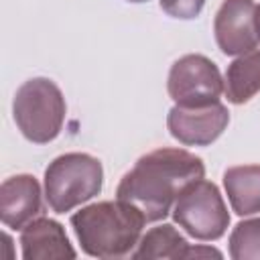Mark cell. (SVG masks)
Segmentation results:
<instances>
[{
	"mask_svg": "<svg viewBox=\"0 0 260 260\" xmlns=\"http://www.w3.org/2000/svg\"><path fill=\"white\" fill-rule=\"evenodd\" d=\"M205 165L183 148H156L136 160L120 179L116 199L132 205L146 223L169 215L181 191L203 179Z\"/></svg>",
	"mask_w": 260,
	"mask_h": 260,
	"instance_id": "6da1fadb",
	"label": "cell"
},
{
	"mask_svg": "<svg viewBox=\"0 0 260 260\" xmlns=\"http://www.w3.org/2000/svg\"><path fill=\"white\" fill-rule=\"evenodd\" d=\"M146 219L128 203L100 201L71 215V228L87 256L114 260L132 256Z\"/></svg>",
	"mask_w": 260,
	"mask_h": 260,
	"instance_id": "7a4b0ae2",
	"label": "cell"
},
{
	"mask_svg": "<svg viewBox=\"0 0 260 260\" xmlns=\"http://www.w3.org/2000/svg\"><path fill=\"white\" fill-rule=\"evenodd\" d=\"M65 112L67 106L59 85L47 77L24 81L12 100L14 122L20 134L35 144H47L59 136Z\"/></svg>",
	"mask_w": 260,
	"mask_h": 260,
	"instance_id": "3957f363",
	"label": "cell"
},
{
	"mask_svg": "<svg viewBox=\"0 0 260 260\" xmlns=\"http://www.w3.org/2000/svg\"><path fill=\"white\" fill-rule=\"evenodd\" d=\"M102 162L87 152H65L45 171V199L55 213H67L102 191Z\"/></svg>",
	"mask_w": 260,
	"mask_h": 260,
	"instance_id": "277c9868",
	"label": "cell"
},
{
	"mask_svg": "<svg viewBox=\"0 0 260 260\" xmlns=\"http://www.w3.org/2000/svg\"><path fill=\"white\" fill-rule=\"evenodd\" d=\"M173 219L191 238L201 242L219 240L230 225V213L219 189L205 179H199L181 191L173 205Z\"/></svg>",
	"mask_w": 260,
	"mask_h": 260,
	"instance_id": "5b68a950",
	"label": "cell"
},
{
	"mask_svg": "<svg viewBox=\"0 0 260 260\" xmlns=\"http://www.w3.org/2000/svg\"><path fill=\"white\" fill-rule=\"evenodd\" d=\"M167 89L175 106H209L219 102V95L223 93V77L209 57L189 53L171 65Z\"/></svg>",
	"mask_w": 260,
	"mask_h": 260,
	"instance_id": "8992f818",
	"label": "cell"
},
{
	"mask_svg": "<svg viewBox=\"0 0 260 260\" xmlns=\"http://www.w3.org/2000/svg\"><path fill=\"white\" fill-rule=\"evenodd\" d=\"M258 4L254 0H223L213 18V35L223 55H244L256 49Z\"/></svg>",
	"mask_w": 260,
	"mask_h": 260,
	"instance_id": "52a82bcc",
	"label": "cell"
},
{
	"mask_svg": "<svg viewBox=\"0 0 260 260\" xmlns=\"http://www.w3.org/2000/svg\"><path fill=\"white\" fill-rule=\"evenodd\" d=\"M230 124V112L215 102L199 108L173 106L167 116L169 132L185 146H207L215 142Z\"/></svg>",
	"mask_w": 260,
	"mask_h": 260,
	"instance_id": "ba28073f",
	"label": "cell"
},
{
	"mask_svg": "<svg viewBox=\"0 0 260 260\" xmlns=\"http://www.w3.org/2000/svg\"><path fill=\"white\" fill-rule=\"evenodd\" d=\"M43 213L41 185L32 175L8 177L0 187V219L6 228L22 230Z\"/></svg>",
	"mask_w": 260,
	"mask_h": 260,
	"instance_id": "9c48e42d",
	"label": "cell"
},
{
	"mask_svg": "<svg viewBox=\"0 0 260 260\" xmlns=\"http://www.w3.org/2000/svg\"><path fill=\"white\" fill-rule=\"evenodd\" d=\"M20 248L24 260L75 258V250L63 225L49 217H37L20 230Z\"/></svg>",
	"mask_w": 260,
	"mask_h": 260,
	"instance_id": "30bf717a",
	"label": "cell"
},
{
	"mask_svg": "<svg viewBox=\"0 0 260 260\" xmlns=\"http://www.w3.org/2000/svg\"><path fill=\"white\" fill-rule=\"evenodd\" d=\"M223 189L232 209L246 217L260 211V165L230 167L223 173Z\"/></svg>",
	"mask_w": 260,
	"mask_h": 260,
	"instance_id": "8fae6325",
	"label": "cell"
},
{
	"mask_svg": "<svg viewBox=\"0 0 260 260\" xmlns=\"http://www.w3.org/2000/svg\"><path fill=\"white\" fill-rule=\"evenodd\" d=\"M260 91V49H252L244 55H238L223 77V93L228 102L240 106L250 102Z\"/></svg>",
	"mask_w": 260,
	"mask_h": 260,
	"instance_id": "7c38bea8",
	"label": "cell"
},
{
	"mask_svg": "<svg viewBox=\"0 0 260 260\" xmlns=\"http://www.w3.org/2000/svg\"><path fill=\"white\" fill-rule=\"evenodd\" d=\"M189 248V242L185 236L171 223H162L156 228H150L138 242L136 250L130 258H185V250Z\"/></svg>",
	"mask_w": 260,
	"mask_h": 260,
	"instance_id": "4fadbf2b",
	"label": "cell"
},
{
	"mask_svg": "<svg viewBox=\"0 0 260 260\" xmlns=\"http://www.w3.org/2000/svg\"><path fill=\"white\" fill-rule=\"evenodd\" d=\"M230 256L234 260H260V217L244 219L232 230Z\"/></svg>",
	"mask_w": 260,
	"mask_h": 260,
	"instance_id": "5bb4252c",
	"label": "cell"
},
{
	"mask_svg": "<svg viewBox=\"0 0 260 260\" xmlns=\"http://www.w3.org/2000/svg\"><path fill=\"white\" fill-rule=\"evenodd\" d=\"M203 6H205V0H160V8L169 16L181 18V20H191L199 16Z\"/></svg>",
	"mask_w": 260,
	"mask_h": 260,
	"instance_id": "9a60e30c",
	"label": "cell"
},
{
	"mask_svg": "<svg viewBox=\"0 0 260 260\" xmlns=\"http://www.w3.org/2000/svg\"><path fill=\"white\" fill-rule=\"evenodd\" d=\"M209 256H215V258H221V252H217L215 248H203V246H189L185 250V258H209Z\"/></svg>",
	"mask_w": 260,
	"mask_h": 260,
	"instance_id": "2e32d148",
	"label": "cell"
},
{
	"mask_svg": "<svg viewBox=\"0 0 260 260\" xmlns=\"http://www.w3.org/2000/svg\"><path fill=\"white\" fill-rule=\"evenodd\" d=\"M256 26H258V37H260V6L256 10Z\"/></svg>",
	"mask_w": 260,
	"mask_h": 260,
	"instance_id": "e0dca14e",
	"label": "cell"
},
{
	"mask_svg": "<svg viewBox=\"0 0 260 260\" xmlns=\"http://www.w3.org/2000/svg\"><path fill=\"white\" fill-rule=\"evenodd\" d=\"M128 2H146V0H128Z\"/></svg>",
	"mask_w": 260,
	"mask_h": 260,
	"instance_id": "ac0fdd59",
	"label": "cell"
}]
</instances>
